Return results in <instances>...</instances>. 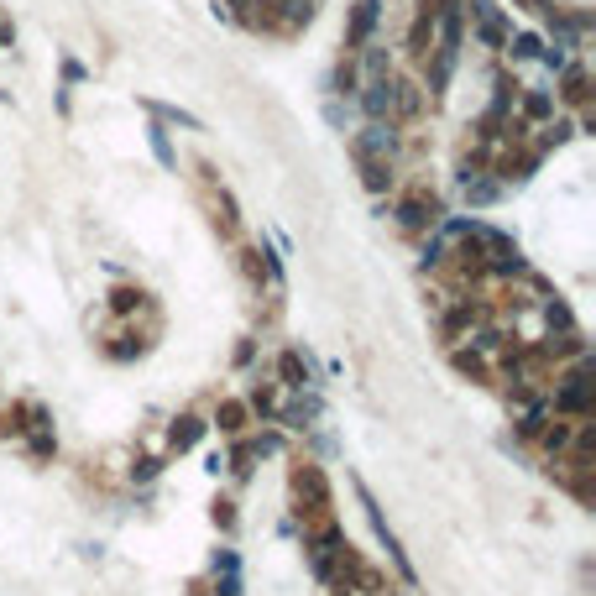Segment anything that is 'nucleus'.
Masks as SVG:
<instances>
[{"mask_svg": "<svg viewBox=\"0 0 596 596\" xmlns=\"http://www.w3.org/2000/svg\"><path fill=\"white\" fill-rule=\"evenodd\" d=\"M204 204H210V220H215V231L225 241H241V215H236V199L225 194V183H204Z\"/></svg>", "mask_w": 596, "mask_h": 596, "instance_id": "9d476101", "label": "nucleus"}, {"mask_svg": "<svg viewBox=\"0 0 596 596\" xmlns=\"http://www.w3.org/2000/svg\"><path fill=\"white\" fill-rule=\"evenodd\" d=\"M356 163V173H361V189L366 194H393L398 189V163H372V157H351Z\"/></svg>", "mask_w": 596, "mask_h": 596, "instance_id": "2eb2a0df", "label": "nucleus"}, {"mask_svg": "<svg viewBox=\"0 0 596 596\" xmlns=\"http://www.w3.org/2000/svg\"><path fill=\"white\" fill-rule=\"evenodd\" d=\"M356 89H361V63L346 53V58L335 63V74H330V95L351 105V100H356Z\"/></svg>", "mask_w": 596, "mask_h": 596, "instance_id": "f3484780", "label": "nucleus"}, {"mask_svg": "<svg viewBox=\"0 0 596 596\" xmlns=\"http://www.w3.org/2000/svg\"><path fill=\"white\" fill-rule=\"evenodd\" d=\"M147 142H152V152H157V163L178 168V152H173V142H168V126H147Z\"/></svg>", "mask_w": 596, "mask_h": 596, "instance_id": "aec40b11", "label": "nucleus"}, {"mask_svg": "<svg viewBox=\"0 0 596 596\" xmlns=\"http://www.w3.org/2000/svg\"><path fill=\"white\" fill-rule=\"evenodd\" d=\"M544 403L555 419H591L596 408V387H591V361L576 366H555V377L544 387Z\"/></svg>", "mask_w": 596, "mask_h": 596, "instance_id": "7ed1b4c3", "label": "nucleus"}, {"mask_svg": "<svg viewBox=\"0 0 596 596\" xmlns=\"http://www.w3.org/2000/svg\"><path fill=\"white\" fill-rule=\"evenodd\" d=\"M539 48H544V32H513L502 53H508L513 63H534V58H539Z\"/></svg>", "mask_w": 596, "mask_h": 596, "instance_id": "6ab92c4d", "label": "nucleus"}, {"mask_svg": "<svg viewBox=\"0 0 596 596\" xmlns=\"http://www.w3.org/2000/svg\"><path fill=\"white\" fill-rule=\"evenodd\" d=\"M288 502H293L298 523L335 518V492H330L325 466L309 461V455H293V461H288Z\"/></svg>", "mask_w": 596, "mask_h": 596, "instance_id": "f03ea898", "label": "nucleus"}, {"mask_svg": "<svg viewBox=\"0 0 596 596\" xmlns=\"http://www.w3.org/2000/svg\"><path fill=\"white\" fill-rule=\"evenodd\" d=\"M210 596H241V555L236 549H215L210 560V586H204Z\"/></svg>", "mask_w": 596, "mask_h": 596, "instance_id": "ddd939ff", "label": "nucleus"}, {"mask_svg": "<svg viewBox=\"0 0 596 596\" xmlns=\"http://www.w3.org/2000/svg\"><path fill=\"white\" fill-rule=\"evenodd\" d=\"M257 351H262V340L257 335H241L236 351H231V366H251V361H257Z\"/></svg>", "mask_w": 596, "mask_h": 596, "instance_id": "4be33fe9", "label": "nucleus"}, {"mask_svg": "<svg viewBox=\"0 0 596 596\" xmlns=\"http://www.w3.org/2000/svg\"><path fill=\"white\" fill-rule=\"evenodd\" d=\"M377 21H382V0H356V6H351L346 37H340V42H346V53H351V58L366 48V42H377Z\"/></svg>", "mask_w": 596, "mask_h": 596, "instance_id": "6e6552de", "label": "nucleus"}, {"mask_svg": "<svg viewBox=\"0 0 596 596\" xmlns=\"http://www.w3.org/2000/svg\"><path fill=\"white\" fill-rule=\"evenodd\" d=\"M210 518H215V529L220 534H236V497H215V508H210Z\"/></svg>", "mask_w": 596, "mask_h": 596, "instance_id": "412c9836", "label": "nucleus"}, {"mask_svg": "<svg viewBox=\"0 0 596 596\" xmlns=\"http://www.w3.org/2000/svg\"><path fill=\"white\" fill-rule=\"evenodd\" d=\"M461 199H466V210L476 215V210H487V204H497V199H502V183H497L492 173L466 178V183H461Z\"/></svg>", "mask_w": 596, "mask_h": 596, "instance_id": "dca6fc26", "label": "nucleus"}, {"mask_svg": "<svg viewBox=\"0 0 596 596\" xmlns=\"http://www.w3.org/2000/svg\"><path fill=\"white\" fill-rule=\"evenodd\" d=\"M204 419H210V429H220V440H241V434H251V429H257V419H251L246 398H236V393L215 398V408H210Z\"/></svg>", "mask_w": 596, "mask_h": 596, "instance_id": "0eeeda50", "label": "nucleus"}, {"mask_svg": "<svg viewBox=\"0 0 596 596\" xmlns=\"http://www.w3.org/2000/svg\"><path fill=\"white\" fill-rule=\"evenodd\" d=\"M466 21H471V37L481 42L487 53H502L513 37V16L497 6V0H466Z\"/></svg>", "mask_w": 596, "mask_h": 596, "instance_id": "20e7f679", "label": "nucleus"}, {"mask_svg": "<svg viewBox=\"0 0 596 596\" xmlns=\"http://www.w3.org/2000/svg\"><path fill=\"white\" fill-rule=\"evenodd\" d=\"M319 419H325V403H319L314 387L309 393H283L278 414H272V424H278L283 434H309V429H319Z\"/></svg>", "mask_w": 596, "mask_h": 596, "instance_id": "423d86ee", "label": "nucleus"}, {"mask_svg": "<svg viewBox=\"0 0 596 596\" xmlns=\"http://www.w3.org/2000/svg\"><path fill=\"white\" fill-rule=\"evenodd\" d=\"M21 445H27V455H32L37 466H48L53 455H58V434H53V424H37V429L21 434Z\"/></svg>", "mask_w": 596, "mask_h": 596, "instance_id": "a211bd4d", "label": "nucleus"}, {"mask_svg": "<svg viewBox=\"0 0 596 596\" xmlns=\"http://www.w3.org/2000/svg\"><path fill=\"white\" fill-rule=\"evenodd\" d=\"M11 37H16V27H11V16L0 11V48H11Z\"/></svg>", "mask_w": 596, "mask_h": 596, "instance_id": "b1692460", "label": "nucleus"}, {"mask_svg": "<svg viewBox=\"0 0 596 596\" xmlns=\"http://www.w3.org/2000/svg\"><path fill=\"white\" fill-rule=\"evenodd\" d=\"M163 471V455H142V461H131V481H157Z\"/></svg>", "mask_w": 596, "mask_h": 596, "instance_id": "5701e85b", "label": "nucleus"}, {"mask_svg": "<svg viewBox=\"0 0 596 596\" xmlns=\"http://www.w3.org/2000/svg\"><path fill=\"white\" fill-rule=\"evenodd\" d=\"M105 309H110V319H136V314L152 309V293L142 283H116L105 293Z\"/></svg>", "mask_w": 596, "mask_h": 596, "instance_id": "4468645a", "label": "nucleus"}, {"mask_svg": "<svg viewBox=\"0 0 596 596\" xmlns=\"http://www.w3.org/2000/svg\"><path fill=\"white\" fill-rule=\"evenodd\" d=\"M267 377L278 382L283 393H309V387L319 382V372H314V356H309L304 346H283L278 356H272Z\"/></svg>", "mask_w": 596, "mask_h": 596, "instance_id": "39448f33", "label": "nucleus"}, {"mask_svg": "<svg viewBox=\"0 0 596 596\" xmlns=\"http://www.w3.org/2000/svg\"><path fill=\"white\" fill-rule=\"evenodd\" d=\"M450 366L461 372L466 382H476V387H497V366H492V356H481L476 346H450Z\"/></svg>", "mask_w": 596, "mask_h": 596, "instance_id": "f8f14e48", "label": "nucleus"}, {"mask_svg": "<svg viewBox=\"0 0 596 596\" xmlns=\"http://www.w3.org/2000/svg\"><path fill=\"white\" fill-rule=\"evenodd\" d=\"M513 116H518V121H529V126L555 121V116H560V105H555V89H544V84H523V89H518V105H513Z\"/></svg>", "mask_w": 596, "mask_h": 596, "instance_id": "1a4fd4ad", "label": "nucleus"}, {"mask_svg": "<svg viewBox=\"0 0 596 596\" xmlns=\"http://www.w3.org/2000/svg\"><path fill=\"white\" fill-rule=\"evenodd\" d=\"M204 434H210V419L199 414V408H189V414H178L168 424V455H189L204 445Z\"/></svg>", "mask_w": 596, "mask_h": 596, "instance_id": "9b49d317", "label": "nucleus"}, {"mask_svg": "<svg viewBox=\"0 0 596 596\" xmlns=\"http://www.w3.org/2000/svg\"><path fill=\"white\" fill-rule=\"evenodd\" d=\"M387 215H393V225L403 236H429L434 225H440L450 210H445V199L429 189V178H408V183H398L393 194H387Z\"/></svg>", "mask_w": 596, "mask_h": 596, "instance_id": "f257e3e1", "label": "nucleus"}]
</instances>
